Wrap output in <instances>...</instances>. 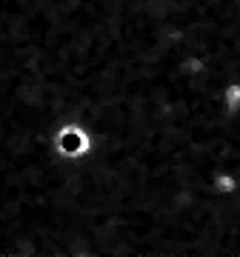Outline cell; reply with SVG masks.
<instances>
[{"mask_svg": "<svg viewBox=\"0 0 240 257\" xmlns=\"http://www.w3.org/2000/svg\"><path fill=\"white\" fill-rule=\"evenodd\" d=\"M226 109H229V114H237V106H240V83H229L226 86Z\"/></svg>", "mask_w": 240, "mask_h": 257, "instance_id": "2", "label": "cell"}, {"mask_svg": "<svg viewBox=\"0 0 240 257\" xmlns=\"http://www.w3.org/2000/svg\"><path fill=\"white\" fill-rule=\"evenodd\" d=\"M57 149H60V155H66V157H83V155L92 152V135L83 132L77 123H69V126L60 128V135H57Z\"/></svg>", "mask_w": 240, "mask_h": 257, "instance_id": "1", "label": "cell"}]
</instances>
